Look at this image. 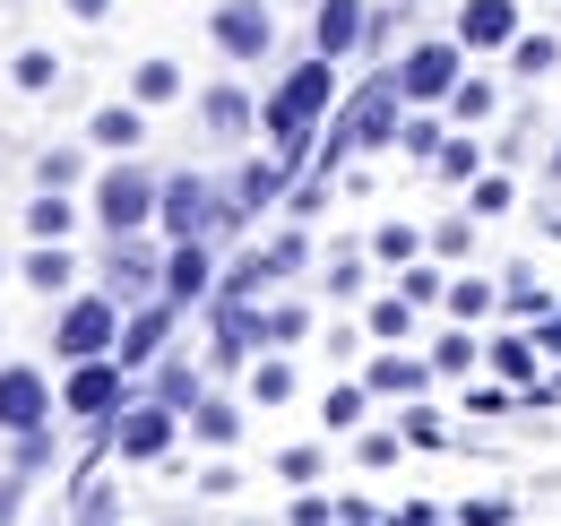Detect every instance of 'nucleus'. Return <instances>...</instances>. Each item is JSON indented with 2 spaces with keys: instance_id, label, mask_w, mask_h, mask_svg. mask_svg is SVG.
I'll return each instance as SVG.
<instances>
[{
  "instance_id": "1",
  "label": "nucleus",
  "mask_w": 561,
  "mask_h": 526,
  "mask_svg": "<svg viewBox=\"0 0 561 526\" xmlns=\"http://www.w3.org/2000/svg\"><path fill=\"white\" fill-rule=\"evenodd\" d=\"M329 104H337V61H294L285 69V87L260 104V130L277 138V156L285 164H302L311 147H320V122H329Z\"/></svg>"
},
{
  "instance_id": "2",
  "label": "nucleus",
  "mask_w": 561,
  "mask_h": 526,
  "mask_svg": "<svg viewBox=\"0 0 561 526\" xmlns=\"http://www.w3.org/2000/svg\"><path fill=\"white\" fill-rule=\"evenodd\" d=\"M53 345H61V363H95V354H122V302H113V294H78L70 311L53 320Z\"/></svg>"
},
{
  "instance_id": "3",
  "label": "nucleus",
  "mask_w": 561,
  "mask_h": 526,
  "mask_svg": "<svg viewBox=\"0 0 561 526\" xmlns=\"http://www.w3.org/2000/svg\"><path fill=\"white\" fill-rule=\"evenodd\" d=\"M156 198H164V182H156L147 164H113V173L95 182V225H104V233H147Z\"/></svg>"
},
{
  "instance_id": "4",
  "label": "nucleus",
  "mask_w": 561,
  "mask_h": 526,
  "mask_svg": "<svg viewBox=\"0 0 561 526\" xmlns=\"http://www.w3.org/2000/svg\"><path fill=\"white\" fill-rule=\"evenodd\" d=\"M61 405H70V414H87V423H113V414L130 405V363H122V354L70 363V380H61Z\"/></svg>"
},
{
  "instance_id": "5",
  "label": "nucleus",
  "mask_w": 561,
  "mask_h": 526,
  "mask_svg": "<svg viewBox=\"0 0 561 526\" xmlns=\"http://www.w3.org/2000/svg\"><path fill=\"white\" fill-rule=\"evenodd\" d=\"M208 35H216L225 61H268V53H277V18H268L260 0H225L208 18Z\"/></svg>"
},
{
  "instance_id": "6",
  "label": "nucleus",
  "mask_w": 561,
  "mask_h": 526,
  "mask_svg": "<svg viewBox=\"0 0 561 526\" xmlns=\"http://www.w3.org/2000/svg\"><path fill=\"white\" fill-rule=\"evenodd\" d=\"M173 432H182V414L173 405H156V397H139V405H122L113 414V449L130 466H156L164 449H173Z\"/></svg>"
},
{
  "instance_id": "7",
  "label": "nucleus",
  "mask_w": 561,
  "mask_h": 526,
  "mask_svg": "<svg viewBox=\"0 0 561 526\" xmlns=\"http://www.w3.org/2000/svg\"><path fill=\"white\" fill-rule=\"evenodd\" d=\"M458 53H467V44H415V53L398 61L407 104H449V95H458V78H467V69H458Z\"/></svg>"
},
{
  "instance_id": "8",
  "label": "nucleus",
  "mask_w": 561,
  "mask_h": 526,
  "mask_svg": "<svg viewBox=\"0 0 561 526\" xmlns=\"http://www.w3.org/2000/svg\"><path fill=\"white\" fill-rule=\"evenodd\" d=\"M53 380L44 371H26V363H0V432H44L53 423Z\"/></svg>"
},
{
  "instance_id": "9",
  "label": "nucleus",
  "mask_w": 561,
  "mask_h": 526,
  "mask_svg": "<svg viewBox=\"0 0 561 526\" xmlns=\"http://www.w3.org/2000/svg\"><path fill=\"white\" fill-rule=\"evenodd\" d=\"M458 44H467V53L518 44V0H467V9H458Z\"/></svg>"
},
{
  "instance_id": "10",
  "label": "nucleus",
  "mask_w": 561,
  "mask_h": 526,
  "mask_svg": "<svg viewBox=\"0 0 561 526\" xmlns=\"http://www.w3.org/2000/svg\"><path fill=\"white\" fill-rule=\"evenodd\" d=\"M363 35H371V9H363V0H320V26H311V53H320V61L354 53Z\"/></svg>"
},
{
  "instance_id": "11",
  "label": "nucleus",
  "mask_w": 561,
  "mask_h": 526,
  "mask_svg": "<svg viewBox=\"0 0 561 526\" xmlns=\"http://www.w3.org/2000/svg\"><path fill=\"white\" fill-rule=\"evenodd\" d=\"M199 294H216L208 242H173V251H164V302H199Z\"/></svg>"
},
{
  "instance_id": "12",
  "label": "nucleus",
  "mask_w": 561,
  "mask_h": 526,
  "mask_svg": "<svg viewBox=\"0 0 561 526\" xmlns=\"http://www.w3.org/2000/svg\"><path fill=\"white\" fill-rule=\"evenodd\" d=\"M173 320H182V302H147L139 320L122 329V363H130V371H139V363H156V354H164V336H173Z\"/></svg>"
},
{
  "instance_id": "13",
  "label": "nucleus",
  "mask_w": 561,
  "mask_h": 526,
  "mask_svg": "<svg viewBox=\"0 0 561 526\" xmlns=\"http://www.w3.org/2000/svg\"><path fill=\"white\" fill-rule=\"evenodd\" d=\"M199 122H208L216 138H251V122H260V104L225 78V87H208V104H199Z\"/></svg>"
},
{
  "instance_id": "14",
  "label": "nucleus",
  "mask_w": 561,
  "mask_h": 526,
  "mask_svg": "<svg viewBox=\"0 0 561 526\" xmlns=\"http://www.w3.org/2000/svg\"><path fill=\"white\" fill-rule=\"evenodd\" d=\"M423 380H432V363H415V354H380L371 371H363V389H380V397H423Z\"/></svg>"
},
{
  "instance_id": "15",
  "label": "nucleus",
  "mask_w": 561,
  "mask_h": 526,
  "mask_svg": "<svg viewBox=\"0 0 561 526\" xmlns=\"http://www.w3.org/2000/svg\"><path fill=\"white\" fill-rule=\"evenodd\" d=\"M18 276H26L35 294H70V285H78V260L61 251V242H35V251L18 260Z\"/></svg>"
},
{
  "instance_id": "16",
  "label": "nucleus",
  "mask_w": 561,
  "mask_h": 526,
  "mask_svg": "<svg viewBox=\"0 0 561 526\" xmlns=\"http://www.w3.org/2000/svg\"><path fill=\"white\" fill-rule=\"evenodd\" d=\"M182 423H191V432H199L208 449H233V441H242V405H233V397H199V405H191Z\"/></svg>"
},
{
  "instance_id": "17",
  "label": "nucleus",
  "mask_w": 561,
  "mask_h": 526,
  "mask_svg": "<svg viewBox=\"0 0 561 526\" xmlns=\"http://www.w3.org/2000/svg\"><path fill=\"white\" fill-rule=\"evenodd\" d=\"M156 405H173V414H191V405H199V397H208V380H199V363H164V371H156Z\"/></svg>"
},
{
  "instance_id": "18",
  "label": "nucleus",
  "mask_w": 561,
  "mask_h": 526,
  "mask_svg": "<svg viewBox=\"0 0 561 526\" xmlns=\"http://www.w3.org/2000/svg\"><path fill=\"white\" fill-rule=\"evenodd\" d=\"M70 225H78V207L61 191H35V198H26V233H35V242H61Z\"/></svg>"
},
{
  "instance_id": "19",
  "label": "nucleus",
  "mask_w": 561,
  "mask_h": 526,
  "mask_svg": "<svg viewBox=\"0 0 561 526\" xmlns=\"http://www.w3.org/2000/svg\"><path fill=\"white\" fill-rule=\"evenodd\" d=\"M147 104H104V113H95V122H87V138H95V147H139V122Z\"/></svg>"
},
{
  "instance_id": "20",
  "label": "nucleus",
  "mask_w": 561,
  "mask_h": 526,
  "mask_svg": "<svg viewBox=\"0 0 561 526\" xmlns=\"http://www.w3.org/2000/svg\"><path fill=\"white\" fill-rule=\"evenodd\" d=\"M285 173H294V164H285V156H277V164H251V173H242V182H233V191H225V198H233V207H242V216H251V207H268V198L285 191Z\"/></svg>"
},
{
  "instance_id": "21",
  "label": "nucleus",
  "mask_w": 561,
  "mask_h": 526,
  "mask_svg": "<svg viewBox=\"0 0 561 526\" xmlns=\"http://www.w3.org/2000/svg\"><path fill=\"white\" fill-rule=\"evenodd\" d=\"M53 458H61V449H53V423H44V432H9V474H18V483L44 474Z\"/></svg>"
},
{
  "instance_id": "22",
  "label": "nucleus",
  "mask_w": 561,
  "mask_h": 526,
  "mask_svg": "<svg viewBox=\"0 0 561 526\" xmlns=\"http://www.w3.org/2000/svg\"><path fill=\"white\" fill-rule=\"evenodd\" d=\"M130 95H139L147 113L173 104V95H182V69H173V61H139V69H130Z\"/></svg>"
},
{
  "instance_id": "23",
  "label": "nucleus",
  "mask_w": 561,
  "mask_h": 526,
  "mask_svg": "<svg viewBox=\"0 0 561 526\" xmlns=\"http://www.w3.org/2000/svg\"><path fill=\"white\" fill-rule=\"evenodd\" d=\"M432 173H440V182H476V173H484V147H476V138H440Z\"/></svg>"
},
{
  "instance_id": "24",
  "label": "nucleus",
  "mask_w": 561,
  "mask_h": 526,
  "mask_svg": "<svg viewBox=\"0 0 561 526\" xmlns=\"http://www.w3.org/2000/svg\"><path fill=\"white\" fill-rule=\"evenodd\" d=\"M440 302H449V320H484V311H501V302H492V285H484V276H458V285H449Z\"/></svg>"
},
{
  "instance_id": "25",
  "label": "nucleus",
  "mask_w": 561,
  "mask_h": 526,
  "mask_svg": "<svg viewBox=\"0 0 561 526\" xmlns=\"http://www.w3.org/2000/svg\"><path fill=\"white\" fill-rule=\"evenodd\" d=\"M492 371L527 389V380H536V345H527V336H501V345H492Z\"/></svg>"
},
{
  "instance_id": "26",
  "label": "nucleus",
  "mask_w": 561,
  "mask_h": 526,
  "mask_svg": "<svg viewBox=\"0 0 561 526\" xmlns=\"http://www.w3.org/2000/svg\"><path fill=\"white\" fill-rule=\"evenodd\" d=\"M251 397H260V405H285V397H294V363H285V354H268V363L251 371Z\"/></svg>"
},
{
  "instance_id": "27",
  "label": "nucleus",
  "mask_w": 561,
  "mask_h": 526,
  "mask_svg": "<svg viewBox=\"0 0 561 526\" xmlns=\"http://www.w3.org/2000/svg\"><path fill=\"white\" fill-rule=\"evenodd\" d=\"M78 173H87V164H78V147H44V156H35V182H44V191H70Z\"/></svg>"
},
{
  "instance_id": "28",
  "label": "nucleus",
  "mask_w": 561,
  "mask_h": 526,
  "mask_svg": "<svg viewBox=\"0 0 561 526\" xmlns=\"http://www.w3.org/2000/svg\"><path fill=\"white\" fill-rule=\"evenodd\" d=\"M415 242H423L415 225H380V233H371V260H389V267H407V260H415Z\"/></svg>"
},
{
  "instance_id": "29",
  "label": "nucleus",
  "mask_w": 561,
  "mask_h": 526,
  "mask_svg": "<svg viewBox=\"0 0 561 526\" xmlns=\"http://www.w3.org/2000/svg\"><path fill=\"white\" fill-rule=\"evenodd\" d=\"M407 329H415V302H407V294H398V302H371V336H380V345H398Z\"/></svg>"
},
{
  "instance_id": "30",
  "label": "nucleus",
  "mask_w": 561,
  "mask_h": 526,
  "mask_svg": "<svg viewBox=\"0 0 561 526\" xmlns=\"http://www.w3.org/2000/svg\"><path fill=\"white\" fill-rule=\"evenodd\" d=\"M510 61H518V78H545V69L561 61V44H553V35H518V53H510Z\"/></svg>"
},
{
  "instance_id": "31",
  "label": "nucleus",
  "mask_w": 561,
  "mask_h": 526,
  "mask_svg": "<svg viewBox=\"0 0 561 526\" xmlns=\"http://www.w3.org/2000/svg\"><path fill=\"white\" fill-rule=\"evenodd\" d=\"M9 78H18L26 95H35V87H53V78H61V61H53V53H26V44H18V61H9Z\"/></svg>"
},
{
  "instance_id": "32",
  "label": "nucleus",
  "mask_w": 561,
  "mask_h": 526,
  "mask_svg": "<svg viewBox=\"0 0 561 526\" xmlns=\"http://www.w3.org/2000/svg\"><path fill=\"white\" fill-rule=\"evenodd\" d=\"M432 251H440V260H467V251H476V216H449V225H432Z\"/></svg>"
},
{
  "instance_id": "33",
  "label": "nucleus",
  "mask_w": 561,
  "mask_h": 526,
  "mask_svg": "<svg viewBox=\"0 0 561 526\" xmlns=\"http://www.w3.org/2000/svg\"><path fill=\"white\" fill-rule=\"evenodd\" d=\"M476 363H484L476 336H440V345H432V371H476Z\"/></svg>"
},
{
  "instance_id": "34",
  "label": "nucleus",
  "mask_w": 561,
  "mask_h": 526,
  "mask_svg": "<svg viewBox=\"0 0 561 526\" xmlns=\"http://www.w3.org/2000/svg\"><path fill=\"white\" fill-rule=\"evenodd\" d=\"M268 320V345H294V336H311V311L302 302H277V311H260Z\"/></svg>"
},
{
  "instance_id": "35",
  "label": "nucleus",
  "mask_w": 561,
  "mask_h": 526,
  "mask_svg": "<svg viewBox=\"0 0 561 526\" xmlns=\"http://www.w3.org/2000/svg\"><path fill=\"white\" fill-rule=\"evenodd\" d=\"M449 113H458V122H484V113H492V87H484V78H458Z\"/></svg>"
},
{
  "instance_id": "36",
  "label": "nucleus",
  "mask_w": 561,
  "mask_h": 526,
  "mask_svg": "<svg viewBox=\"0 0 561 526\" xmlns=\"http://www.w3.org/2000/svg\"><path fill=\"white\" fill-rule=\"evenodd\" d=\"M260 260H268V276H294V267L311 260V242H302V233H285V242H268Z\"/></svg>"
},
{
  "instance_id": "37",
  "label": "nucleus",
  "mask_w": 561,
  "mask_h": 526,
  "mask_svg": "<svg viewBox=\"0 0 561 526\" xmlns=\"http://www.w3.org/2000/svg\"><path fill=\"white\" fill-rule=\"evenodd\" d=\"M440 122H432V113H423V122H407V130H398V147H407V156H440Z\"/></svg>"
},
{
  "instance_id": "38",
  "label": "nucleus",
  "mask_w": 561,
  "mask_h": 526,
  "mask_svg": "<svg viewBox=\"0 0 561 526\" xmlns=\"http://www.w3.org/2000/svg\"><path fill=\"white\" fill-rule=\"evenodd\" d=\"M510 173H476V216H501V207H510Z\"/></svg>"
},
{
  "instance_id": "39",
  "label": "nucleus",
  "mask_w": 561,
  "mask_h": 526,
  "mask_svg": "<svg viewBox=\"0 0 561 526\" xmlns=\"http://www.w3.org/2000/svg\"><path fill=\"white\" fill-rule=\"evenodd\" d=\"M398 294H407V302H440L449 285H440V267H407V285H398Z\"/></svg>"
},
{
  "instance_id": "40",
  "label": "nucleus",
  "mask_w": 561,
  "mask_h": 526,
  "mask_svg": "<svg viewBox=\"0 0 561 526\" xmlns=\"http://www.w3.org/2000/svg\"><path fill=\"white\" fill-rule=\"evenodd\" d=\"M277 474H285V483H311V474H320V449H311V441H302V449H285Z\"/></svg>"
},
{
  "instance_id": "41",
  "label": "nucleus",
  "mask_w": 561,
  "mask_h": 526,
  "mask_svg": "<svg viewBox=\"0 0 561 526\" xmlns=\"http://www.w3.org/2000/svg\"><path fill=\"white\" fill-rule=\"evenodd\" d=\"M329 423L354 432V423H363V389H329Z\"/></svg>"
},
{
  "instance_id": "42",
  "label": "nucleus",
  "mask_w": 561,
  "mask_h": 526,
  "mask_svg": "<svg viewBox=\"0 0 561 526\" xmlns=\"http://www.w3.org/2000/svg\"><path fill=\"white\" fill-rule=\"evenodd\" d=\"M407 441H415V449H440V414H432V405L407 414Z\"/></svg>"
},
{
  "instance_id": "43",
  "label": "nucleus",
  "mask_w": 561,
  "mask_h": 526,
  "mask_svg": "<svg viewBox=\"0 0 561 526\" xmlns=\"http://www.w3.org/2000/svg\"><path fill=\"white\" fill-rule=\"evenodd\" d=\"M354 458H363V466H389V458H398V441H389V432H363V441H354Z\"/></svg>"
},
{
  "instance_id": "44",
  "label": "nucleus",
  "mask_w": 561,
  "mask_h": 526,
  "mask_svg": "<svg viewBox=\"0 0 561 526\" xmlns=\"http://www.w3.org/2000/svg\"><path fill=\"white\" fill-rule=\"evenodd\" d=\"M329 510H337V501H294V526H337Z\"/></svg>"
},
{
  "instance_id": "45",
  "label": "nucleus",
  "mask_w": 561,
  "mask_h": 526,
  "mask_svg": "<svg viewBox=\"0 0 561 526\" xmlns=\"http://www.w3.org/2000/svg\"><path fill=\"white\" fill-rule=\"evenodd\" d=\"M501 518H510V501H476V510H467L458 526H501Z\"/></svg>"
},
{
  "instance_id": "46",
  "label": "nucleus",
  "mask_w": 561,
  "mask_h": 526,
  "mask_svg": "<svg viewBox=\"0 0 561 526\" xmlns=\"http://www.w3.org/2000/svg\"><path fill=\"white\" fill-rule=\"evenodd\" d=\"M18 518V474H9V483H0V526Z\"/></svg>"
},
{
  "instance_id": "47",
  "label": "nucleus",
  "mask_w": 561,
  "mask_h": 526,
  "mask_svg": "<svg viewBox=\"0 0 561 526\" xmlns=\"http://www.w3.org/2000/svg\"><path fill=\"white\" fill-rule=\"evenodd\" d=\"M70 18H113V0H70Z\"/></svg>"
},
{
  "instance_id": "48",
  "label": "nucleus",
  "mask_w": 561,
  "mask_h": 526,
  "mask_svg": "<svg viewBox=\"0 0 561 526\" xmlns=\"http://www.w3.org/2000/svg\"><path fill=\"white\" fill-rule=\"evenodd\" d=\"M553 182H561V138H553Z\"/></svg>"
}]
</instances>
